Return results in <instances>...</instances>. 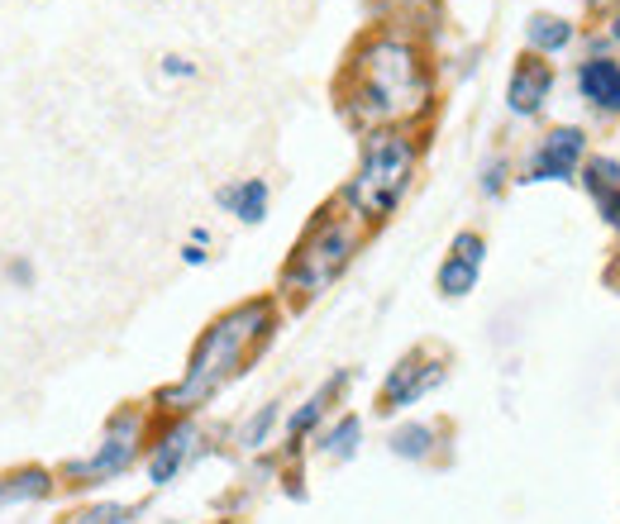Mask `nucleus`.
Returning <instances> with one entry per match:
<instances>
[{
    "label": "nucleus",
    "mask_w": 620,
    "mask_h": 524,
    "mask_svg": "<svg viewBox=\"0 0 620 524\" xmlns=\"http://www.w3.org/2000/svg\"><path fill=\"white\" fill-rule=\"evenodd\" d=\"M583 181H587L592 195H611V191H620V163H611V157H592Z\"/></svg>",
    "instance_id": "obj_19"
},
{
    "label": "nucleus",
    "mask_w": 620,
    "mask_h": 524,
    "mask_svg": "<svg viewBox=\"0 0 620 524\" xmlns=\"http://www.w3.org/2000/svg\"><path fill=\"white\" fill-rule=\"evenodd\" d=\"M382 10L397 24H406V29H425L434 10H440V0H382Z\"/></svg>",
    "instance_id": "obj_15"
},
{
    "label": "nucleus",
    "mask_w": 620,
    "mask_h": 524,
    "mask_svg": "<svg viewBox=\"0 0 620 524\" xmlns=\"http://www.w3.org/2000/svg\"><path fill=\"white\" fill-rule=\"evenodd\" d=\"M163 72H173V76H191L196 68H191L187 58H167V62H163Z\"/></svg>",
    "instance_id": "obj_23"
},
{
    "label": "nucleus",
    "mask_w": 620,
    "mask_h": 524,
    "mask_svg": "<svg viewBox=\"0 0 620 524\" xmlns=\"http://www.w3.org/2000/svg\"><path fill=\"white\" fill-rule=\"evenodd\" d=\"M52 487L44 467H24V472H10V477H0V510L15 505V501H34V496H44Z\"/></svg>",
    "instance_id": "obj_14"
},
{
    "label": "nucleus",
    "mask_w": 620,
    "mask_h": 524,
    "mask_svg": "<svg viewBox=\"0 0 620 524\" xmlns=\"http://www.w3.org/2000/svg\"><path fill=\"white\" fill-rule=\"evenodd\" d=\"M339 382H344V372H339V377H335V382H329V386H320V391H315V396H311L306 405H301V410L292 415V425H286V439H301V434H306V429L315 425V419H320V415H325V401H329V396H335V386H339Z\"/></svg>",
    "instance_id": "obj_16"
},
{
    "label": "nucleus",
    "mask_w": 620,
    "mask_h": 524,
    "mask_svg": "<svg viewBox=\"0 0 620 524\" xmlns=\"http://www.w3.org/2000/svg\"><path fill=\"white\" fill-rule=\"evenodd\" d=\"M139 429H143L139 410H120L110 419V429H105L101 449L91 453L86 463H68V477L72 481H105V477H115V472H125L139 453Z\"/></svg>",
    "instance_id": "obj_5"
},
{
    "label": "nucleus",
    "mask_w": 620,
    "mask_h": 524,
    "mask_svg": "<svg viewBox=\"0 0 620 524\" xmlns=\"http://www.w3.org/2000/svg\"><path fill=\"white\" fill-rule=\"evenodd\" d=\"M77 524H129V510L125 505H91L77 515Z\"/></svg>",
    "instance_id": "obj_21"
},
{
    "label": "nucleus",
    "mask_w": 620,
    "mask_h": 524,
    "mask_svg": "<svg viewBox=\"0 0 620 524\" xmlns=\"http://www.w3.org/2000/svg\"><path fill=\"white\" fill-rule=\"evenodd\" d=\"M182 258H187L191 267H201V262H206V248H201V243H191V248H182Z\"/></svg>",
    "instance_id": "obj_25"
},
{
    "label": "nucleus",
    "mask_w": 620,
    "mask_h": 524,
    "mask_svg": "<svg viewBox=\"0 0 620 524\" xmlns=\"http://www.w3.org/2000/svg\"><path fill=\"white\" fill-rule=\"evenodd\" d=\"M487 191H501V163H487V181H482Z\"/></svg>",
    "instance_id": "obj_24"
},
{
    "label": "nucleus",
    "mask_w": 620,
    "mask_h": 524,
    "mask_svg": "<svg viewBox=\"0 0 620 524\" xmlns=\"http://www.w3.org/2000/svg\"><path fill=\"white\" fill-rule=\"evenodd\" d=\"M601 215H606V225H611V229H620V191L601 195Z\"/></svg>",
    "instance_id": "obj_22"
},
{
    "label": "nucleus",
    "mask_w": 620,
    "mask_h": 524,
    "mask_svg": "<svg viewBox=\"0 0 620 524\" xmlns=\"http://www.w3.org/2000/svg\"><path fill=\"white\" fill-rule=\"evenodd\" d=\"M215 201H220L224 210H234L244 225H258V219L268 215V181H258V177L234 181V187H220Z\"/></svg>",
    "instance_id": "obj_12"
},
{
    "label": "nucleus",
    "mask_w": 620,
    "mask_h": 524,
    "mask_svg": "<svg viewBox=\"0 0 620 524\" xmlns=\"http://www.w3.org/2000/svg\"><path fill=\"white\" fill-rule=\"evenodd\" d=\"M611 38H616V44H620V15L611 20Z\"/></svg>",
    "instance_id": "obj_27"
},
{
    "label": "nucleus",
    "mask_w": 620,
    "mask_h": 524,
    "mask_svg": "<svg viewBox=\"0 0 620 524\" xmlns=\"http://www.w3.org/2000/svg\"><path fill=\"white\" fill-rule=\"evenodd\" d=\"M525 38H530L535 52H559L573 44V24L559 20V15H530V24H525Z\"/></svg>",
    "instance_id": "obj_13"
},
{
    "label": "nucleus",
    "mask_w": 620,
    "mask_h": 524,
    "mask_svg": "<svg viewBox=\"0 0 620 524\" xmlns=\"http://www.w3.org/2000/svg\"><path fill=\"white\" fill-rule=\"evenodd\" d=\"M416 172V139H406L401 129H373L363 143L359 177L344 187V205L359 210L363 219H387L401 205L406 187Z\"/></svg>",
    "instance_id": "obj_3"
},
{
    "label": "nucleus",
    "mask_w": 620,
    "mask_h": 524,
    "mask_svg": "<svg viewBox=\"0 0 620 524\" xmlns=\"http://www.w3.org/2000/svg\"><path fill=\"white\" fill-rule=\"evenodd\" d=\"M440 382H444V362H425V353H411V358L387 377V386H382V415L420 401L430 386H440Z\"/></svg>",
    "instance_id": "obj_7"
},
{
    "label": "nucleus",
    "mask_w": 620,
    "mask_h": 524,
    "mask_svg": "<svg viewBox=\"0 0 620 524\" xmlns=\"http://www.w3.org/2000/svg\"><path fill=\"white\" fill-rule=\"evenodd\" d=\"M191 443H196V429H191V425H177L173 434H167L163 443H157L153 457H149V481H153V487H167V481L177 477V467L187 463Z\"/></svg>",
    "instance_id": "obj_11"
},
{
    "label": "nucleus",
    "mask_w": 620,
    "mask_h": 524,
    "mask_svg": "<svg viewBox=\"0 0 620 524\" xmlns=\"http://www.w3.org/2000/svg\"><path fill=\"white\" fill-rule=\"evenodd\" d=\"M268 334H272V300H244V306H234L230 314H220V320L201 334V344H196L191 362H187V377L163 391V405L191 410V405L210 401L244 367L248 348L262 344Z\"/></svg>",
    "instance_id": "obj_2"
},
{
    "label": "nucleus",
    "mask_w": 620,
    "mask_h": 524,
    "mask_svg": "<svg viewBox=\"0 0 620 524\" xmlns=\"http://www.w3.org/2000/svg\"><path fill=\"white\" fill-rule=\"evenodd\" d=\"M359 434H363L359 415H344V419H339V425L320 439V453H329V457H349L353 449H359Z\"/></svg>",
    "instance_id": "obj_17"
},
{
    "label": "nucleus",
    "mask_w": 620,
    "mask_h": 524,
    "mask_svg": "<svg viewBox=\"0 0 620 524\" xmlns=\"http://www.w3.org/2000/svg\"><path fill=\"white\" fill-rule=\"evenodd\" d=\"M344 110L373 129H397L430 110V68L411 34L382 29L363 38L344 72Z\"/></svg>",
    "instance_id": "obj_1"
},
{
    "label": "nucleus",
    "mask_w": 620,
    "mask_h": 524,
    "mask_svg": "<svg viewBox=\"0 0 620 524\" xmlns=\"http://www.w3.org/2000/svg\"><path fill=\"white\" fill-rule=\"evenodd\" d=\"M430 443H434V429L430 425H406V429L391 434V453H397V457H425Z\"/></svg>",
    "instance_id": "obj_18"
},
{
    "label": "nucleus",
    "mask_w": 620,
    "mask_h": 524,
    "mask_svg": "<svg viewBox=\"0 0 620 524\" xmlns=\"http://www.w3.org/2000/svg\"><path fill=\"white\" fill-rule=\"evenodd\" d=\"M553 91V68L539 52H525V58L516 62V72H511V86H506V105L516 115H535L539 105L549 100Z\"/></svg>",
    "instance_id": "obj_9"
},
{
    "label": "nucleus",
    "mask_w": 620,
    "mask_h": 524,
    "mask_svg": "<svg viewBox=\"0 0 620 524\" xmlns=\"http://www.w3.org/2000/svg\"><path fill=\"white\" fill-rule=\"evenodd\" d=\"M583 153H587V139H583V129H553V134L539 143V153L530 157V172H525L520 181H563V177H573L577 172V163H583Z\"/></svg>",
    "instance_id": "obj_6"
},
{
    "label": "nucleus",
    "mask_w": 620,
    "mask_h": 524,
    "mask_svg": "<svg viewBox=\"0 0 620 524\" xmlns=\"http://www.w3.org/2000/svg\"><path fill=\"white\" fill-rule=\"evenodd\" d=\"M577 91H583L587 105H597V110L616 115L620 110V62L611 58H587L583 68H577Z\"/></svg>",
    "instance_id": "obj_10"
},
{
    "label": "nucleus",
    "mask_w": 620,
    "mask_h": 524,
    "mask_svg": "<svg viewBox=\"0 0 620 524\" xmlns=\"http://www.w3.org/2000/svg\"><path fill=\"white\" fill-rule=\"evenodd\" d=\"M272 419H277V405H262V410H258L254 419H248V425H244V434H239L244 449H262V439H268Z\"/></svg>",
    "instance_id": "obj_20"
},
{
    "label": "nucleus",
    "mask_w": 620,
    "mask_h": 524,
    "mask_svg": "<svg viewBox=\"0 0 620 524\" xmlns=\"http://www.w3.org/2000/svg\"><path fill=\"white\" fill-rule=\"evenodd\" d=\"M339 205H344V201H339ZM363 225H367V219L359 215V210H349V205H344V210H325V215L306 229V239L296 243L292 262H286V272H282L286 291H296V296H320L325 286L349 267V258L359 253Z\"/></svg>",
    "instance_id": "obj_4"
},
{
    "label": "nucleus",
    "mask_w": 620,
    "mask_h": 524,
    "mask_svg": "<svg viewBox=\"0 0 620 524\" xmlns=\"http://www.w3.org/2000/svg\"><path fill=\"white\" fill-rule=\"evenodd\" d=\"M597 5H606V0H597Z\"/></svg>",
    "instance_id": "obj_28"
},
{
    "label": "nucleus",
    "mask_w": 620,
    "mask_h": 524,
    "mask_svg": "<svg viewBox=\"0 0 620 524\" xmlns=\"http://www.w3.org/2000/svg\"><path fill=\"white\" fill-rule=\"evenodd\" d=\"M10 277H15V282H24V286H30V277H34V272H30V262H10Z\"/></svg>",
    "instance_id": "obj_26"
},
{
    "label": "nucleus",
    "mask_w": 620,
    "mask_h": 524,
    "mask_svg": "<svg viewBox=\"0 0 620 524\" xmlns=\"http://www.w3.org/2000/svg\"><path fill=\"white\" fill-rule=\"evenodd\" d=\"M482 253H487V243H482V234H472L464 229L454 239V248H448V258H444V267H440V291L448 300H458V296H468L472 286H478V272H482Z\"/></svg>",
    "instance_id": "obj_8"
}]
</instances>
